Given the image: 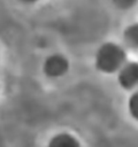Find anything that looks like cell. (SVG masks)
<instances>
[{
  "instance_id": "5",
  "label": "cell",
  "mask_w": 138,
  "mask_h": 147,
  "mask_svg": "<svg viewBox=\"0 0 138 147\" xmlns=\"http://www.w3.org/2000/svg\"><path fill=\"white\" fill-rule=\"evenodd\" d=\"M48 147H80V145L72 134L59 133L52 138Z\"/></svg>"
},
{
  "instance_id": "8",
  "label": "cell",
  "mask_w": 138,
  "mask_h": 147,
  "mask_svg": "<svg viewBox=\"0 0 138 147\" xmlns=\"http://www.w3.org/2000/svg\"><path fill=\"white\" fill-rule=\"evenodd\" d=\"M21 2H24V3H33V2H37L38 0H20Z\"/></svg>"
},
{
  "instance_id": "4",
  "label": "cell",
  "mask_w": 138,
  "mask_h": 147,
  "mask_svg": "<svg viewBox=\"0 0 138 147\" xmlns=\"http://www.w3.org/2000/svg\"><path fill=\"white\" fill-rule=\"evenodd\" d=\"M123 44L125 48L138 51V22L129 24L123 30Z\"/></svg>"
},
{
  "instance_id": "6",
  "label": "cell",
  "mask_w": 138,
  "mask_h": 147,
  "mask_svg": "<svg viewBox=\"0 0 138 147\" xmlns=\"http://www.w3.org/2000/svg\"><path fill=\"white\" fill-rule=\"evenodd\" d=\"M128 110L131 117L138 121V90H135L128 100Z\"/></svg>"
},
{
  "instance_id": "7",
  "label": "cell",
  "mask_w": 138,
  "mask_h": 147,
  "mask_svg": "<svg viewBox=\"0 0 138 147\" xmlns=\"http://www.w3.org/2000/svg\"><path fill=\"white\" fill-rule=\"evenodd\" d=\"M112 1L114 6L120 10H129L138 3V0H112Z\"/></svg>"
},
{
  "instance_id": "2",
  "label": "cell",
  "mask_w": 138,
  "mask_h": 147,
  "mask_svg": "<svg viewBox=\"0 0 138 147\" xmlns=\"http://www.w3.org/2000/svg\"><path fill=\"white\" fill-rule=\"evenodd\" d=\"M69 70L68 59L59 53L48 55L43 64L44 74L49 78H59L64 76Z\"/></svg>"
},
{
  "instance_id": "3",
  "label": "cell",
  "mask_w": 138,
  "mask_h": 147,
  "mask_svg": "<svg viewBox=\"0 0 138 147\" xmlns=\"http://www.w3.org/2000/svg\"><path fill=\"white\" fill-rule=\"evenodd\" d=\"M117 83L125 91L138 90V61H128L120 69Z\"/></svg>"
},
{
  "instance_id": "1",
  "label": "cell",
  "mask_w": 138,
  "mask_h": 147,
  "mask_svg": "<svg viewBox=\"0 0 138 147\" xmlns=\"http://www.w3.org/2000/svg\"><path fill=\"white\" fill-rule=\"evenodd\" d=\"M126 62L128 54L125 47L113 41L103 42L98 48L94 57L97 70L107 75L117 74Z\"/></svg>"
}]
</instances>
